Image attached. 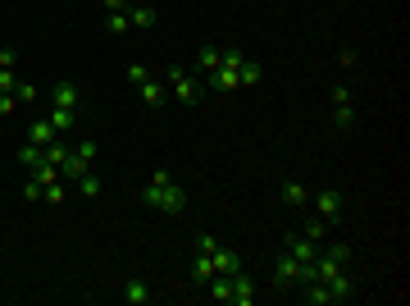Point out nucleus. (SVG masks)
Here are the masks:
<instances>
[{
	"mask_svg": "<svg viewBox=\"0 0 410 306\" xmlns=\"http://www.w3.org/2000/svg\"><path fill=\"white\" fill-rule=\"evenodd\" d=\"M27 142H37V147H51V142H60V133L51 128V119H32V128H27Z\"/></svg>",
	"mask_w": 410,
	"mask_h": 306,
	"instance_id": "ddd939ff",
	"label": "nucleus"
},
{
	"mask_svg": "<svg viewBox=\"0 0 410 306\" xmlns=\"http://www.w3.org/2000/svg\"><path fill=\"white\" fill-rule=\"evenodd\" d=\"M51 128L68 133V128H73V110H51Z\"/></svg>",
	"mask_w": 410,
	"mask_h": 306,
	"instance_id": "b1692460",
	"label": "nucleus"
},
{
	"mask_svg": "<svg viewBox=\"0 0 410 306\" xmlns=\"http://www.w3.org/2000/svg\"><path fill=\"white\" fill-rule=\"evenodd\" d=\"M324 288H328V306H337V302H351V298H356V274L337 270L333 279H324Z\"/></svg>",
	"mask_w": 410,
	"mask_h": 306,
	"instance_id": "39448f33",
	"label": "nucleus"
},
{
	"mask_svg": "<svg viewBox=\"0 0 410 306\" xmlns=\"http://www.w3.org/2000/svg\"><path fill=\"white\" fill-rule=\"evenodd\" d=\"M282 202H287V206H306L310 202V192H306V188H301V183H292V178H287V183H282Z\"/></svg>",
	"mask_w": 410,
	"mask_h": 306,
	"instance_id": "412c9836",
	"label": "nucleus"
},
{
	"mask_svg": "<svg viewBox=\"0 0 410 306\" xmlns=\"http://www.w3.org/2000/svg\"><path fill=\"white\" fill-rule=\"evenodd\" d=\"M14 64H18V55L9 46H0V69H14Z\"/></svg>",
	"mask_w": 410,
	"mask_h": 306,
	"instance_id": "2f4dec72",
	"label": "nucleus"
},
{
	"mask_svg": "<svg viewBox=\"0 0 410 306\" xmlns=\"http://www.w3.org/2000/svg\"><path fill=\"white\" fill-rule=\"evenodd\" d=\"M18 82H14V69H0V92H14Z\"/></svg>",
	"mask_w": 410,
	"mask_h": 306,
	"instance_id": "473e14b6",
	"label": "nucleus"
},
{
	"mask_svg": "<svg viewBox=\"0 0 410 306\" xmlns=\"http://www.w3.org/2000/svg\"><path fill=\"white\" fill-rule=\"evenodd\" d=\"M342 210H347V202H342V192H337V188H324V192L315 197V215L324 219V224H337V219H342Z\"/></svg>",
	"mask_w": 410,
	"mask_h": 306,
	"instance_id": "20e7f679",
	"label": "nucleus"
},
{
	"mask_svg": "<svg viewBox=\"0 0 410 306\" xmlns=\"http://www.w3.org/2000/svg\"><path fill=\"white\" fill-rule=\"evenodd\" d=\"M260 78H265V73H260V64H256V60H242V69H237V87H256Z\"/></svg>",
	"mask_w": 410,
	"mask_h": 306,
	"instance_id": "6ab92c4d",
	"label": "nucleus"
},
{
	"mask_svg": "<svg viewBox=\"0 0 410 306\" xmlns=\"http://www.w3.org/2000/svg\"><path fill=\"white\" fill-rule=\"evenodd\" d=\"M87 169H92V165H87V160L77 156V151H68V156L60 160V178H64V183H77V178H82Z\"/></svg>",
	"mask_w": 410,
	"mask_h": 306,
	"instance_id": "9b49d317",
	"label": "nucleus"
},
{
	"mask_svg": "<svg viewBox=\"0 0 410 306\" xmlns=\"http://www.w3.org/2000/svg\"><path fill=\"white\" fill-rule=\"evenodd\" d=\"M214 247H219V238H214V233H197V252H205V256H210Z\"/></svg>",
	"mask_w": 410,
	"mask_h": 306,
	"instance_id": "c756f323",
	"label": "nucleus"
},
{
	"mask_svg": "<svg viewBox=\"0 0 410 306\" xmlns=\"http://www.w3.org/2000/svg\"><path fill=\"white\" fill-rule=\"evenodd\" d=\"M64 197H68V188H64V178H55V183H46V188H42V202H51V206H60V202H64Z\"/></svg>",
	"mask_w": 410,
	"mask_h": 306,
	"instance_id": "4be33fe9",
	"label": "nucleus"
},
{
	"mask_svg": "<svg viewBox=\"0 0 410 306\" xmlns=\"http://www.w3.org/2000/svg\"><path fill=\"white\" fill-rule=\"evenodd\" d=\"M210 279H214V261L201 252V256H197V265H192V283H197V288H205Z\"/></svg>",
	"mask_w": 410,
	"mask_h": 306,
	"instance_id": "f3484780",
	"label": "nucleus"
},
{
	"mask_svg": "<svg viewBox=\"0 0 410 306\" xmlns=\"http://www.w3.org/2000/svg\"><path fill=\"white\" fill-rule=\"evenodd\" d=\"M77 101H82V97H77L73 82H55V87H51V105H55V110H77Z\"/></svg>",
	"mask_w": 410,
	"mask_h": 306,
	"instance_id": "9d476101",
	"label": "nucleus"
},
{
	"mask_svg": "<svg viewBox=\"0 0 410 306\" xmlns=\"http://www.w3.org/2000/svg\"><path fill=\"white\" fill-rule=\"evenodd\" d=\"M306 238H310V243H319V247H324V238H328V224H324V219L306 224Z\"/></svg>",
	"mask_w": 410,
	"mask_h": 306,
	"instance_id": "a878e982",
	"label": "nucleus"
},
{
	"mask_svg": "<svg viewBox=\"0 0 410 306\" xmlns=\"http://www.w3.org/2000/svg\"><path fill=\"white\" fill-rule=\"evenodd\" d=\"M142 197H146L151 210H164V215H182V210H187V192H182V183H173L169 169H155Z\"/></svg>",
	"mask_w": 410,
	"mask_h": 306,
	"instance_id": "f257e3e1",
	"label": "nucleus"
},
{
	"mask_svg": "<svg viewBox=\"0 0 410 306\" xmlns=\"http://www.w3.org/2000/svg\"><path fill=\"white\" fill-rule=\"evenodd\" d=\"M128 27H132V23H128V14H123V9H114V14H110V32H114V37H123Z\"/></svg>",
	"mask_w": 410,
	"mask_h": 306,
	"instance_id": "393cba45",
	"label": "nucleus"
},
{
	"mask_svg": "<svg viewBox=\"0 0 410 306\" xmlns=\"http://www.w3.org/2000/svg\"><path fill=\"white\" fill-rule=\"evenodd\" d=\"M351 119H356V105H351V92L337 82L333 87V123L337 128H351Z\"/></svg>",
	"mask_w": 410,
	"mask_h": 306,
	"instance_id": "0eeeda50",
	"label": "nucleus"
},
{
	"mask_svg": "<svg viewBox=\"0 0 410 306\" xmlns=\"http://www.w3.org/2000/svg\"><path fill=\"white\" fill-rule=\"evenodd\" d=\"M219 60H223V46H201V51H197V69L201 73H214Z\"/></svg>",
	"mask_w": 410,
	"mask_h": 306,
	"instance_id": "dca6fc26",
	"label": "nucleus"
},
{
	"mask_svg": "<svg viewBox=\"0 0 410 306\" xmlns=\"http://www.w3.org/2000/svg\"><path fill=\"white\" fill-rule=\"evenodd\" d=\"M228 302H232V306H251V302H256V283L247 279V270L232 274V298H228Z\"/></svg>",
	"mask_w": 410,
	"mask_h": 306,
	"instance_id": "1a4fd4ad",
	"label": "nucleus"
},
{
	"mask_svg": "<svg viewBox=\"0 0 410 306\" xmlns=\"http://www.w3.org/2000/svg\"><path fill=\"white\" fill-rule=\"evenodd\" d=\"M23 197H27V202H37V197H42V183H37V178H27V188H23Z\"/></svg>",
	"mask_w": 410,
	"mask_h": 306,
	"instance_id": "72a5a7b5",
	"label": "nucleus"
},
{
	"mask_svg": "<svg viewBox=\"0 0 410 306\" xmlns=\"http://www.w3.org/2000/svg\"><path fill=\"white\" fill-rule=\"evenodd\" d=\"M73 151H77V156H82V160H87V165H92V160H96V151H101V147H96V142H92V137H87V142H77V147H73Z\"/></svg>",
	"mask_w": 410,
	"mask_h": 306,
	"instance_id": "c85d7f7f",
	"label": "nucleus"
},
{
	"mask_svg": "<svg viewBox=\"0 0 410 306\" xmlns=\"http://www.w3.org/2000/svg\"><path fill=\"white\" fill-rule=\"evenodd\" d=\"M210 82H214L219 92H237V69H223V64H219V69L210 73Z\"/></svg>",
	"mask_w": 410,
	"mask_h": 306,
	"instance_id": "aec40b11",
	"label": "nucleus"
},
{
	"mask_svg": "<svg viewBox=\"0 0 410 306\" xmlns=\"http://www.w3.org/2000/svg\"><path fill=\"white\" fill-rule=\"evenodd\" d=\"M128 82H132V87H142V82H146V64H128Z\"/></svg>",
	"mask_w": 410,
	"mask_h": 306,
	"instance_id": "7c9ffc66",
	"label": "nucleus"
},
{
	"mask_svg": "<svg viewBox=\"0 0 410 306\" xmlns=\"http://www.w3.org/2000/svg\"><path fill=\"white\" fill-rule=\"evenodd\" d=\"M123 302H128V306H146V302H151L146 279H128V283H123Z\"/></svg>",
	"mask_w": 410,
	"mask_h": 306,
	"instance_id": "4468645a",
	"label": "nucleus"
},
{
	"mask_svg": "<svg viewBox=\"0 0 410 306\" xmlns=\"http://www.w3.org/2000/svg\"><path fill=\"white\" fill-rule=\"evenodd\" d=\"M18 165H23V169H42L46 165V147H37V142L18 147Z\"/></svg>",
	"mask_w": 410,
	"mask_h": 306,
	"instance_id": "2eb2a0df",
	"label": "nucleus"
},
{
	"mask_svg": "<svg viewBox=\"0 0 410 306\" xmlns=\"http://www.w3.org/2000/svg\"><path fill=\"white\" fill-rule=\"evenodd\" d=\"M137 92H142L146 110H160V105H164V97H169V87H164V82H155V78H146V82H142V87H137Z\"/></svg>",
	"mask_w": 410,
	"mask_h": 306,
	"instance_id": "f8f14e48",
	"label": "nucleus"
},
{
	"mask_svg": "<svg viewBox=\"0 0 410 306\" xmlns=\"http://www.w3.org/2000/svg\"><path fill=\"white\" fill-rule=\"evenodd\" d=\"M128 23H132V27H155V9L142 0V5H132V9H128Z\"/></svg>",
	"mask_w": 410,
	"mask_h": 306,
	"instance_id": "a211bd4d",
	"label": "nucleus"
},
{
	"mask_svg": "<svg viewBox=\"0 0 410 306\" xmlns=\"http://www.w3.org/2000/svg\"><path fill=\"white\" fill-rule=\"evenodd\" d=\"M164 87H169V97L182 101V105H201L205 101V87L192 78L187 69H178V64H169V69H164Z\"/></svg>",
	"mask_w": 410,
	"mask_h": 306,
	"instance_id": "f03ea898",
	"label": "nucleus"
},
{
	"mask_svg": "<svg viewBox=\"0 0 410 306\" xmlns=\"http://www.w3.org/2000/svg\"><path fill=\"white\" fill-rule=\"evenodd\" d=\"M68 156V147H64V142H51V147H46V160H51V165L55 169H60V160Z\"/></svg>",
	"mask_w": 410,
	"mask_h": 306,
	"instance_id": "cd10ccee",
	"label": "nucleus"
},
{
	"mask_svg": "<svg viewBox=\"0 0 410 306\" xmlns=\"http://www.w3.org/2000/svg\"><path fill=\"white\" fill-rule=\"evenodd\" d=\"M14 101L18 105H32L37 101V87H32V82H18V87H14Z\"/></svg>",
	"mask_w": 410,
	"mask_h": 306,
	"instance_id": "bb28decb",
	"label": "nucleus"
},
{
	"mask_svg": "<svg viewBox=\"0 0 410 306\" xmlns=\"http://www.w3.org/2000/svg\"><path fill=\"white\" fill-rule=\"evenodd\" d=\"M105 9H110V14L114 9H128V0H105Z\"/></svg>",
	"mask_w": 410,
	"mask_h": 306,
	"instance_id": "f704fd0d",
	"label": "nucleus"
},
{
	"mask_svg": "<svg viewBox=\"0 0 410 306\" xmlns=\"http://www.w3.org/2000/svg\"><path fill=\"white\" fill-rule=\"evenodd\" d=\"M273 288H278V293L301 288V261H297L292 252H282V256H278V265H273Z\"/></svg>",
	"mask_w": 410,
	"mask_h": 306,
	"instance_id": "7ed1b4c3",
	"label": "nucleus"
},
{
	"mask_svg": "<svg viewBox=\"0 0 410 306\" xmlns=\"http://www.w3.org/2000/svg\"><path fill=\"white\" fill-rule=\"evenodd\" d=\"M287 252L297 256L301 265H310V261H315V256H319V243H310L306 233H287Z\"/></svg>",
	"mask_w": 410,
	"mask_h": 306,
	"instance_id": "6e6552de",
	"label": "nucleus"
},
{
	"mask_svg": "<svg viewBox=\"0 0 410 306\" xmlns=\"http://www.w3.org/2000/svg\"><path fill=\"white\" fill-rule=\"evenodd\" d=\"M77 192H82V197H101V178H96L92 169H87V174L77 178Z\"/></svg>",
	"mask_w": 410,
	"mask_h": 306,
	"instance_id": "5701e85b",
	"label": "nucleus"
},
{
	"mask_svg": "<svg viewBox=\"0 0 410 306\" xmlns=\"http://www.w3.org/2000/svg\"><path fill=\"white\" fill-rule=\"evenodd\" d=\"M210 261H214V274H237V270H247L242 252H232V247H214Z\"/></svg>",
	"mask_w": 410,
	"mask_h": 306,
	"instance_id": "423d86ee",
	"label": "nucleus"
},
{
	"mask_svg": "<svg viewBox=\"0 0 410 306\" xmlns=\"http://www.w3.org/2000/svg\"><path fill=\"white\" fill-rule=\"evenodd\" d=\"M128 5H142V0H128Z\"/></svg>",
	"mask_w": 410,
	"mask_h": 306,
	"instance_id": "c9c22d12",
	"label": "nucleus"
}]
</instances>
